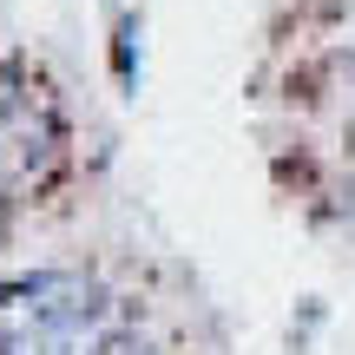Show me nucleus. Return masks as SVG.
Listing matches in <instances>:
<instances>
[{"label":"nucleus","instance_id":"f257e3e1","mask_svg":"<svg viewBox=\"0 0 355 355\" xmlns=\"http://www.w3.org/2000/svg\"><path fill=\"white\" fill-rule=\"evenodd\" d=\"M92 355H158L145 336H132V329H119V336H99V349Z\"/></svg>","mask_w":355,"mask_h":355},{"label":"nucleus","instance_id":"f03ea898","mask_svg":"<svg viewBox=\"0 0 355 355\" xmlns=\"http://www.w3.org/2000/svg\"><path fill=\"white\" fill-rule=\"evenodd\" d=\"M349 73H355V60H349Z\"/></svg>","mask_w":355,"mask_h":355}]
</instances>
